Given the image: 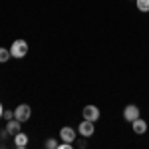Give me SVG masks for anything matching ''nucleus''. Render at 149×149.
<instances>
[{"label": "nucleus", "mask_w": 149, "mask_h": 149, "mask_svg": "<svg viewBox=\"0 0 149 149\" xmlns=\"http://www.w3.org/2000/svg\"><path fill=\"white\" fill-rule=\"evenodd\" d=\"M78 147H88V137H81V139H78Z\"/></svg>", "instance_id": "4468645a"}, {"label": "nucleus", "mask_w": 149, "mask_h": 149, "mask_svg": "<svg viewBox=\"0 0 149 149\" xmlns=\"http://www.w3.org/2000/svg\"><path fill=\"white\" fill-rule=\"evenodd\" d=\"M44 147H46V149H58V141L54 137H50V139L44 141Z\"/></svg>", "instance_id": "f8f14e48"}, {"label": "nucleus", "mask_w": 149, "mask_h": 149, "mask_svg": "<svg viewBox=\"0 0 149 149\" xmlns=\"http://www.w3.org/2000/svg\"><path fill=\"white\" fill-rule=\"evenodd\" d=\"M4 117V107H2V103H0V119Z\"/></svg>", "instance_id": "2eb2a0df"}, {"label": "nucleus", "mask_w": 149, "mask_h": 149, "mask_svg": "<svg viewBox=\"0 0 149 149\" xmlns=\"http://www.w3.org/2000/svg\"><path fill=\"white\" fill-rule=\"evenodd\" d=\"M81 115H84V119H90V121L95 123L102 113H100V107H97V105H86L84 111H81Z\"/></svg>", "instance_id": "20e7f679"}, {"label": "nucleus", "mask_w": 149, "mask_h": 149, "mask_svg": "<svg viewBox=\"0 0 149 149\" xmlns=\"http://www.w3.org/2000/svg\"><path fill=\"white\" fill-rule=\"evenodd\" d=\"M139 115H141V111H139L137 105H133V103H129V105H125V109H123V117H125V121H133V119H137Z\"/></svg>", "instance_id": "423d86ee"}, {"label": "nucleus", "mask_w": 149, "mask_h": 149, "mask_svg": "<svg viewBox=\"0 0 149 149\" xmlns=\"http://www.w3.org/2000/svg\"><path fill=\"white\" fill-rule=\"evenodd\" d=\"M30 115H32V109H30L28 103H20V105L14 107V117H16L20 123H26V121L30 119Z\"/></svg>", "instance_id": "f03ea898"}, {"label": "nucleus", "mask_w": 149, "mask_h": 149, "mask_svg": "<svg viewBox=\"0 0 149 149\" xmlns=\"http://www.w3.org/2000/svg\"><path fill=\"white\" fill-rule=\"evenodd\" d=\"M131 127H133V133L143 135V133L147 131V121H145V119H141V115H139L137 119H133V121H131Z\"/></svg>", "instance_id": "0eeeda50"}, {"label": "nucleus", "mask_w": 149, "mask_h": 149, "mask_svg": "<svg viewBox=\"0 0 149 149\" xmlns=\"http://www.w3.org/2000/svg\"><path fill=\"white\" fill-rule=\"evenodd\" d=\"M135 6L139 12H149V0H135Z\"/></svg>", "instance_id": "9b49d317"}, {"label": "nucleus", "mask_w": 149, "mask_h": 149, "mask_svg": "<svg viewBox=\"0 0 149 149\" xmlns=\"http://www.w3.org/2000/svg\"><path fill=\"white\" fill-rule=\"evenodd\" d=\"M4 119L8 121V119H14V109H6L4 111Z\"/></svg>", "instance_id": "ddd939ff"}, {"label": "nucleus", "mask_w": 149, "mask_h": 149, "mask_svg": "<svg viewBox=\"0 0 149 149\" xmlns=\"http://www.w3.org/2000/svg\"><path fill=\"white\" fill-rule=\"evenodd\" d=\"M76 135H78V131L72 129L70 125H64L60 129V139H62L64 143H74V141H76Z\"/></svg>", "instance_id": "39448f33"}, {"label": "nucleus", "mask_w": 149, "mask_h": 149, "mask_svg": "<svg viewBox=\"0 0 149 149\" xmlns=\"http://www.w3.org/2000/svg\"><path fill=\"white\" fill-rule=\"evenodd\" d=\"M10 58H12L10 48H8V50H6V48H0V64H6Z\"/></svg>", "instance_id": "9d476101"}, {"label": "nucleus", "mask_w": 149, "mask_h": 149, "mask_svg": "<svg viewBox=\"0 0 149 149\" xmlns=\"http://www.w3.org/2000/svg\"><path fill=\"white\" fill-rule=\"evenodd\" d=\"M20 125H22V123H20L16 117H14V119H8V121H6V131H8V135H16L18 131H22Z\"/></svg>", "instance_id": "6e6552de"}, {"label": "nucleus", "mask_w": 149, "mask_h": 149, "mask_svg": "<svg viewBox=\"0 0 149 149\" xmlns=\"http://www.w3.org/2000/svg\"><path fill=\"white\" fill-rule=\"evenodd\" d=\"M10 54H12V58H18V60L26 58V54H28V42L26 40H14L10 46Z\"/></svg>", "instance_id": "f257e3e1"}, {"label": "nucleus", "mask_w": 149, "mask_h": 149, "mask_svg": "<svg viewBox=\"0 0 149 149\" xmlns=\"http://www.w3.org/2000/svg\"><path fill=\"white\" fill-rule=\"evenodd\" d=\"M93 133H95V125H93V121H90V119H84L80 125H78V135H81V137H92Z\"/></svg>", "instance_id": "7ed1b4c3"}, {"label": "nucleus", "mask_w": 149, "mask_h": 149, "mask_svg": "<svg viewBox=\"0 0 149 149\" xmlns=\"http://www.w3.org/2000/svg\"><path fill=\"white\" fill-rule=\"evenodd\" d=\"M28 141H30V139H28V135H26V133H22V131H18V133L14 135V145H16L18 149H24L26 145H28Z\"/></svg>", "instance_id": "1a4fd4ad"}]
</instances>
